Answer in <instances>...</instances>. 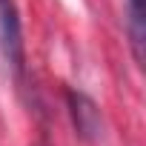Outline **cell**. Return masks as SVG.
I'll return each instance as SVG.
<instances>
[{
	"mask_svg": "<svg viewBox=\"0 0 146 146\" xmlns=\"http://www.w3.org/2000/svg\"><path fill=\"white\" fill-rule=\"evenodd\" d=\"M0 52H3L20 89H26V46H23V26L15 9V0H0Z\"/></svg>",
	"mask_w": 146,
	"mask_h": 146,
	"instance_id": "obj_1",
	"label": "cell"
},
{
	"mask_svg": "<svg viewBox=\"0 0 146 146\" xmlns=\"http://www.w3.org/2000/svg\"><path fill=\"white\" fill-rule=\"evenodd\" d=\"M43 146H46V143H43Z\"/></svg>",
	"mask_w": 146,
	"mask_h": 146,
	"instance_id": "obj_4",
	"label": "cell"
},
{
	"mask_svg": "<svg viewBox=\"0 0 146 146\" xmlns=\"http://www.w3.org/2000/svg\"><path fill=\"white\" fill-rule=\"evenodd\" d=\"M129 32L137 63L143 60V37H146V0H129Z\"/></svg>",
	"mask_w": 146,
	"mask_h": 146,
	"instance_id": "obj_3",
	"label": "cell"
},
{
	"mask_svg": "<svg viewBox=\"0 0 146 146\" xmlns=\"http://www.w3.org/2000/svg\"><path fill=\"white\" fill-rule=\"evenodd\" d=\"M66 106H69V117H72V126L75 132L83 137V140H98L100 137V109L98 103L80 92V89H66Z\"/></svg>",
	"mask_w": 146,
	"mask_h": 146,
	"instance_id": "obj_2",
	"label": "cell"
}]
</instances>
